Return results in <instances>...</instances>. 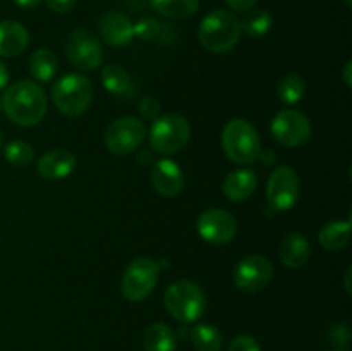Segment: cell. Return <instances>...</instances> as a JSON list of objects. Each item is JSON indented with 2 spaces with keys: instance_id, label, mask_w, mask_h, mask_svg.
I'll use <instances>...</instances> for the list:
<instances>
[{
  "instance_id": "cell-1",
  "label": "cell",
  "mask_w": 352,
  "mask_h": 351,
  "mask_svg": "<svg viewBox=\"0 0 352 351\" xmlns=\"http://www.w3.org/2000/svg\"><path fill=\"white\" fill-rule=\"evenodd\" d=\"M2 110L16 126L31 127L41 123L47 114L48 100L40 85L30 79L16 81L2 96Z\"/></svg>"
},
{
  "instance_id": "cell-2",
  "label": "cell",
  "mask_w": 352,
  "mask_h": 351,
  "mask_svg": "<svg viewBox=\"0 0 352 351\" xmlns=\"http://www.w3.org/2000/svg\"><path fill=\"white\" fill-rule=\"evenodd\" d=\"M241 33V21L236 14L226 9H215L199 23L198 40L205 50L212 54H226L236 47Z\"/></svg>"
},
{
  "instance_id": "cell-3",
  "label": "cell",
  "mask_w": 352,
  "mask_h": 351,
  "mask_svg": "<svg viewBox=\"0 0 352 351\" xmlns=\"http://www.w3.org/2000/svg\"><path fill=\"white\" fill-rule=\"evenodd\" d=\"M222 148L227 158L234 164H254L261 151L260 134L256 127L248 120L232 119L222 131Z\"/></svg>"
},
{
  "instance_id": "cell-4",
  "label": "cell",
  "mask_w": 352,
  "mask_h": 351,
  "mask_svg": "<svg viewBox=\"0 0 352 351\" xmlns=\"http://www.w3.org/2000/svg\"><path fill=\"white\" fill-rule=\"evenodd\" d=\"M55 109L67 117H78L91 107L93 83L82 74H65L52 86Z\"/></svg>"
},
{
  "instance_id": "cell-5",
  "label": "cell",
  "mask_w": 352,
  "mask_h": 351,
  "mask_svg": "<svg viewBox=\"0 0 352 351\" xmlns=\"http://www.w3.org/2000/svg\"><path fill=\"white\" fill-rule=\"evenodd\" d=\"M164 305L175 320L182 323H191L201 319L206 308V298L203 289L196 282L175 281L165 289Z\"/></svg>"
},
{
  "instance_id": "cell-6",
  "label": "cell",
  "mask_w": 352,
  "mask_h": 351,
  "mask_svg": "<svg viewBox=\"0 0 352 351\" xmlns=\"http://www.w3.org/2000/svg\"><path fill=\"white\" fill-rule=\"evenodd\" d=\"M191 138V127L186 117L179 114H165L153 120L150 129V147L157 153L174 155L179 153Z\"/></svg>"
},
{
  "instance_id": "cell-7",
  "label": "cell",
  "mask_w": 352,
  "mask_h": 351,
  "mask_svg": "<svg viewBox=\"0 0 352 351\" xmlns=\"http://www.w3.org/2000/svg\"><path fill=\"white\" fill-rule=\"evenodd\" d=\"M160 265L148 257H138L124 270L120 289L127 301L140 303L150 296L157 286Z\"/></svg>"
},
{
  "instance_id": "cell-8",
  "label": "cell",
  "mask_w": 352,
  "mask_h": 351,
  "mask_svg": "<svg viewBox=\"0 0 352 351\" xmlns=\"http://www.w3.org/2000/svg\"><path fill=\"white\" fill-rule=\"evenodd\" d=\"M146 136V127L138 117L126 116L112 120L103 134L105 147L116 155H129L141 147Z\"/></svg>"
},
{
  "instance_id": "cell-9",
  "label": "cell",
  "mask_w": 352,
  "mask_h": 351,
  "mask_svg": "<svg viewBox=\"0 0 352 351\" xmlns=\"http://www.w3.org/2000/svg\"><path fill=\"white\" fill-rule=\"evenodd\" d=\"M299 176L291 165H280L272 172L267 184V202L274 212L291 210L299 200Z\"/></svg>"
},
{
  "instance_id": "cell-10",
  "label": "cell",
  "mask_w": 352,
  "mask_h": 351,
  "mask_svg": "<svg viewBox=\"0 0 352 351\" xmlns=\"http://www.w3.org/2000/svg\"><path fill=\"white\" fill-rule=\"evenodd\" d=\"M270 133L278 145L287 148L302 147L311 138V123L298 110H280L270 124Z\"/></svg>"
},
{
  "instance_id": "cell-11",
  "label": "cell",
  "mask_w": 352,
  "mask_h": 351,
  "mask_svg": "<svg viewBox=\"0 0 352 351\" xmlns=\"http://www.w3.org/2000/svg\"><path fill=\"white\" fill-rule=\"evenodd\" d=\"M274 277V264L263 255H248L232 272V281L244 292H258L267 288Z\"/></svg>"
},
{
  "instance_id": "cell-12",
  "label": "cell",
  "mask_w": 352,
  "mask_h": 351,
  "mask_svg": "<svg viewBox=\"0 0 352 351\" xmlns=\"http://www.w3.org/2000/svg\"><path fill=\"white\" fill-rule=\"evenodd\" d=\"M69 62L81 71H95L103 62L102 43L86 30H74L65 40Z\"/></svg>"
},
{
  "instance_id": "cell-13",
  "label": "cell",
  "mask_w": 352,
  "mask_h": 351,
  "mask_svg": "<svg viewBox=\"0 0 352 351\" xmlns=\"http://www.w3.org/2000/svg\"><path fill=\"white\" fill-rule=\"evenodd\" d=\"M196 231L206 243L220 246L234 240L237 233V222L232 213L227 210L210 209L198 217Z\"/></svg>"
},
{
  "instance_id": "cell-14",
  "label": "cell",
  "mask_w": 352,
  "mask_h": 351,
  "mask_svg": "<svg viewBox=\"0 0 352 351\" xmlns=\"http://www.w3.org/2000/svg\"><path fill=\"white\" fill-rule=\"evenodd\" d=\"M150 179L155 191L165 198H174L184 188L182 169L170 158H160L155 162L150 172Z\"/></svg>"
},
{
  "instance_id": "cell-15",
  "label": "cell",
  "mask_w": 352,
  "mask_h": 351,
  "mask_svg": "<svg viewBox=\"0 0 352 351\" xmlns=\"http://www.w3.org/2000/svg\"><path fill=\"white\" fill-rule=\"evenodd\" d=\"M100 36L110 47H126L134 38V26L127 16L120 12H105L98 21Z\"/></svg>"
},
{
  "instance_id": "cell-16",
  "label": "cell",
  "mask_w": 352,
  "mask_h": 351,
  "mask_svg": "<svg viewBox=\"0 0 352 351\" xmlns=\"http://www.w3.org/2000/svg\"><path fill=\"white\" fill-rule=\"evenodd\" d=\"M76 155L65 148H55V150L47 151L38 158V174L43 179L50 181H58L65 179L74 172L76 169Z\"/></svg>"
},
{
  "instance_id": "cell-17",
  "label": "cell",
  "mask_w": 352,
  "mask_h": 351,
  "mask_svg": "<svg viewBox=\"0 0 352 351\" xmlns=\"http://www.w3.org/2000/svg\"><path fill=\"white\" fill-rule=\"evenodd\" d=\"M30 45V33L17 21H0V57H16Z\"/></svg>"
},
{
  "instance_id": "cell-18",
  "label": "cell",
  "mask_w": 352,
  "mask_h": 351,
  "mask_svg": "<svg viewBox=\"0 0 352 351\" xmlns=\"http://www.w3.org/2000/svg\"><path fill=\"white\" fill-rule=\"evenodd\" d=\"M278 257L280 262L289 268H301L308 264L311 257V248L308 240L301 233H291L282 240L278 248Z\"/></svg>"
},
{
  "instance_id": "cell-19",
  "label": "cell",
  "mask_w": 352,
  "mask_h": 351,
  "mask_svg": "<svg viewBox=\"0 0 352 351\" xmlns=\"http://www.w3.org/2000/svg\"><path fill=\"white\" fill-rule=\"evenodd\" d=\"M258 186L256 172L253 169H239L223 179L222 191L230 202H244L254 193Z\"/></svg>"
},
{
  "instance_id": "cell-20",
  "label": "cell",
  "mask_w": 352,
  "mask_h": 351,
  "mask_svg": "<svg viewBox=\"0 0 352 351\" xmlns=\"http://www.w3.org/2000/svg\"><path fill=\"white\" fill-rule=\"evenodd\" d=\"M102 85L109 93L116 96H131L134 95V86L133 78L129 72L117 64H107L102 69Z\"/></svg>"
},
{
  "instance_id": "cell-21",
  "label": "cell",
  "mask_w": 352,
  "mask_h": 351,
  "mask_svg": "<svg viewBox=\"0 0 352 351\" xmlns=\"http://www.w3.org/2000/svg\"><path fill=\"white\" fill-rule=\"evenodd\" d=\"M351 240V220H330L320 227L318 241L329 251H339Z\"/></svg>"
},
{
  "instance_id": "cell-22",
  "label": "cell",
  "mask_w": 352,
  "mask_h": 351,
  "mask_svg": "<svg viewBox=\"0 0 352 351\" xmlns=\"http://www.w3.org/2000/svg\"><path fill=\"white\" fill-rule=\"evenodd\" d=\"M143 346L146 351H175L177 336L174 329L164 322H155L143 334Z\"/></svg>"
},
{
  "instance_id": "cell-23",
  "label": "cell",
  "mask_w": 352,
  "mask_h": 351,
  "mask_svg": "<svg viewBox=\"0 0 352 351\" xmlns=\"http://www.w3.org/2000/svg\"><path fill=\"white\" fill-rule=\"evenodd\" d=\"M58 69V61L55 54L48 48H38L30 57V72L36 81L50 83Z\"/></svg>"
},
{
  "instance_id": "cell-24",
  "label": "cell",
  "mask_w": 352,
  "mask_h": 351,
  "mask_svg": "<svg viewBox=\"0 0 352 351\" xmlns=\"http://www.w3.org/2000/svg\"><path fill=\"white\" fill-rule=\"evenodd\" d=\"M150 3L160 16L174 21L191 17L199 7V0H150Z\"/></svg>"
},
{
  "instance_id": "cell-25",
  "label": "cell",
  "mask_w": 352,
  "mask_h": 351,
  "mask_svg": "<svg viewBox=\"0 0 352 351\" xmlns=\"http://www.w3.org/2000/svg\"><path fill=\"white\" fill-rule=\"evenodd\" d=\"M191 341L196 351H220L223 344L222 332L210 323H198L192 327Z\"/></svg>"
},
{
  "instance_id": "cell-26",
  "label": "cell",
  "mask_w": 352,
  "mask_h": 351,
  "mask_svg": "<svg viewBox=\"0 0 352 351\" xmlns=\"http://www.w3.org/2000/svg\"><path fill=\"white\" fill-rule=\"evenodd\" d=\"M272 24H274L272 14L265 9L248 10V14L241 21V30L251 38H261L272 30Z\"/></svg>"
},
{
  "instance_id": "cell-27",
  "label": "cell",
  "mask_w": 352,
  "mask_h": 351,
  "mask_svg": "<svg viewBox=\"0 0 352 351\" xmlns=\"http://www.w3.org/2000/svg\"><path fill=\"white\" fill-rule=\"evenodd\" d=\"M305 93H306L305 79H302V76L296 74V72H291V74L284 76L277 86L278 98H280V102H284L285 105H294V103L301 102Z\"/></svg>"
},
{
  "instance_id": "cell-28",
  "label": "cell",
  "mask_w": 352,
  "mask_h": 351,
  "mask_svg": "<svg viewBox=\"0 0 352 351\" xmlns=\"http://www.w3.org/2000/svg\"><path fill=\"white\" fill-rule=\"evenodd\" d=\"M3 157L14 167H28L34 160V150L26 141H10L3 147Z\"/></svg>"
},
{
  "instance_id": "cell-29",
  "label": "cell",
  "mask_w": 352,
  "mask_h": 351,
  "mask_svg": "<svg viewBox=\"0 0 352 351\" xmlns=\"http://www.w3.org/2000/svg\"><path fill=\"white\" fill-rule=\"evenodd\" d=\"M165 30L167 26L164 23H158L151 17H144L134 26V36L146 41H162V38H165V33H167Z\"/></svg>"
},
{
  "instance_id": "cell-30",
  "label": "cell",
  "mask_w": 352,
  "mask_h": 351,
  "mask_svg": "<svg viewBox=\"0 0 352 351\" xmlns=\"http://www.w3.org/2000/svg\"><path fill=\"white\" fill-rule=\"evenodd\" d=\"M227 351H261V348H260V343H258L253 336L239 334V336H236L232 341H230Z\"/></svg>"
},
{
  "instance_id": "cell-31",
  "label": "cell",
  "mask_w": 352,
  "mask_h": 351,
  "mask_svg": "<svg viewBox=\"0 0 352 351\" xmlns=\"http://www.w3.org/2000/svg\"><path fill=\"white\" fill-rule=\"evenodd\" d=\"M140 112L144 119H150V120L158 119V117H160V103H158L155 98H151V96H146V98L141 100Z\"/></svg>"
},
{
  "instance_id": "cell-32",
  "label": "cell",
  "mask_w": 352,
  "mask_h": 351,
  "mask_svg": "<svg viewBox=\"0 0 352 351\" xmlns=\"http://www.w3.org/2000/svg\"><path fill=\"white\" fill-rule=\"evenodd\" d=\"M330 343L336 346H346L349 343V329L346 326L333 327V334H330Z\"/></svg>"
},
{
  "instance_id": "cell-33",
  "label": "cell",
  "mask_w": 352,
  "mask_h": 351,
  "mask_svg": "<svg viewBox=\"0 0 352 351\" xmlns=\"http://www.w3.org/2000/svg\"><path fill=\"white\" fill-rule=\"evenodd\" d=\"M48 9L57 14H65L74 9L76 0H47Z\"/></svg>"
},
{
  "instance_id": "cell-34",
  "label": "cell",
  "mask_w": 352,
  "mask_h": 351,
  "mask_svg": "<svg viewBox=\"0 0 352 351\" xmlns=\"http://www.w3.org/2000/svg\"><path fill=\"white\" fill-rule=\"evenodd\" d=\"M229 3V7L236 12H248V10L253 9L256 6L258 0H226Z\"/></svg>"
},
{
  "instance_id": "cell-35",
  "label": "cell",
  "mask_w": 352,
  "mask_h": 351,
  "mask_svg": "<svg viewBox=\"0 0 352 351\" xmlns=\"http://www.w3.org/2000/svg\"><path fill=\"white\" fill-rule=\"evenodd\" d=\"M7 85H9V69L0 61V89L6 88Z\"/></svg>"
},
{
  "instance_id": "cell-36",
  "label": "cell",
  "mask_w": 352,
  "mask_h": 351,
  "mask_svg": "<svg viewBox=\"0 0 352 351\" xmlns=\"http://www.w3.org/2000/svg\"><path fill=\"white\" fill-rule=\"evenodd\" d=\"M258 158H260L265 165H272L275 162V158H277V155H275V151L265 150V151H260Z\"/></svg>"
},
{
  "instance_id": "cell-37",
  "label": "cell",
  "mask_w": 352,
  "mask_h": 351,
  "mask_svg": "<svg viewBox=\"0 0 352 351\" xmlns=\"http://www.w3.org/2000/svg\"><path fill=\"white\" fill-rule=\"evenodd\" d=\"M12 2L16 3V6H19V7H26V9H33V7L40 6V3L43 2V0H12Z\"/></svg>"
},
{
  "instance_id": "cell-38",
  "label": "cell",
  "mask_w": 352,
  "mask_h": 351,
  "mask_svg": "<svg viewBox=\"0 0 352 351\" xmlns=\"http://www.w3.org/2000/svg\"><path fill=\"white\" fill-rule=\"evenodd\" d=\"M351 69H352V62L349 61L347 62L346 65H344V72H342V76H344V81H346V85L349 86H352V74H351Z\"/></svg>"
},
{
  "instance_id": "cell-39",
  "label": "cell",
  "mask_w": 352,
  "mask_h": 351,
  "mask_svg": "<svg viewBox=\"0 0 352 351\" xmlns=\"http://www.w3.org/2000/svg\"><path fill=\"white\" fill-rule=\"evenodd\" d=\"M349 275H351V267H347L346 270V291L351 292V281H349Z\"/></svg>"
},
{
  "instance_id": "cell-40",
  "label": "cell",
  "mask_w": 352,
  "mask_h": 351,
  "mask_svg": "<svg viewBox=\"0 0 352 351\" xmlns=\"http://www.w3.org/2000/svg\"><path fill=\"white\" fill-rule=\"evenodd\" d=\"M344 2H346V6H352V0H344Z\"/></svg>"
},
{
  "instance_id": "cell-41",
  "label": "cell",
  "mask_w": 352,
  "mask_h": 351,
  "mask_svg": "<svg viewBox=\"0 0 352 351\" xmlns=\"http://www.w3.org/2000/svg\"><path fill=\"white\" fill-rule=\"evenodd\" d=\"M0 147H2V134H0Z\"/></svg>"
},
{
  "instance_id": "cell-42",
  "label": "cell",
  "mask_w": 352,
  "mask_h": 351,
  "mask_svg": "<svg viewBox=\"0 0 352 351\" xmlns=\"http://www.w3.org/2000/svg\"><path fill=\"white\" fill-rule=\"evenodd\" d=\"M0 110H2V103H0Z\"/></svg>"
},
{
  "instance_id": "cell-43",
  "label": "cell",
  "mask_w": 352,
  "mask_h": 351,
  "mask_svg": "<svg viewBox=\"0 0 352 351\" xmlns=\"http://www.w3.org/2000/svg\"><path fill=\"white\" fill-rule=\"evenodd\" d=\"M333 351H344V350H333Z\"/></svg>"
}]
</instances>
